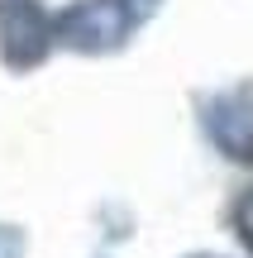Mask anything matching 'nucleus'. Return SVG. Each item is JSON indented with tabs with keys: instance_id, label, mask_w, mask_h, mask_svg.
Here are the masks:
<instances>
[{
	"instance_id": "nucleus-1",
	"label": "nucleus",
	"mask_w": 253,
	"mask_h": 258,
	"mask_svg": "<svg viewBox=\"0 0 253 258\" xmlns=\"http://www.w3.org/2000/svg\"><path fill=\"white\" fill-rule=\"evenodd\" d=\"M162 10V0H72L53 15L57 48L86 57H110Z\"/></svg>"
},
{
	"instance_id": "nucleus-2",
	"label": "nucleus",
	"mask_w": 253,
	"mask_h": 258,
	"mask_svg": "<svg viewBox=\"0 0 253 258\" xmlns=\"http://www.w3.org/2000/svg\"><path fill=\"white\" fill-rule=\"evenodd\" d=\"M201 129L229 163L253 167V77L201 96Z\"/></svg>"
},
{
	"instance_id": "nucleus-3",
	"label": "nucleus",
	"mask_w": 253,
	"mask_h": 258,
	"mask_svg": "<svg viewBox=\"0 0 253 258\" xmlns=\"http://www.w3.org/2000/svg\"><path fill=\"white\" fill-rule=\"evenodd\" d=\"M57 48V29L43 0H0V62L10 72H34Z\"/></svg>"
},
{
	"instance_id": "nucleus-4",
	"label": "nucleus",
	"mask_w": 253,
	"mask_h": 258,
	"mask_svg": "<svg viewBox=\"0 0 253 258\" xmlns=\"http://www.w3.org/2000/svg\"><path fill=\"white\" fill-rule=\"evenodd\" d=\"M234 234H239V244L253 253V191H244L239 206H234Z\"/></svg>"
},
{
	"instance_id": "nucleus-5",
	"label": "nucleus",
	"mask_w": 253,
	"mask_h": 258,
	"mask_svg": "<svg viewBox=\"0 0 253 258\" xmlns=\"http://www.w3.org/2000/svg\"><path fill=\"white\" fill-rule=\"evenodd\" d=\"M196 258H220V253H196Z\"/></svg>"
},
{
	"instance_id": "nucleus-6",
	"label": "nucleus",
	"mask_w": 253,
	"mask_h": 258,
	"mask_svg": "<svg viewBox=\"0 0 253 258\" xmlns=\"http://www.w3.org/2000/svg\"><path fill=\"white\" fill-rule=\"evenodd\" d=\"M0 258H5V253H0Z\"/></svg>"
}]
</instances>
